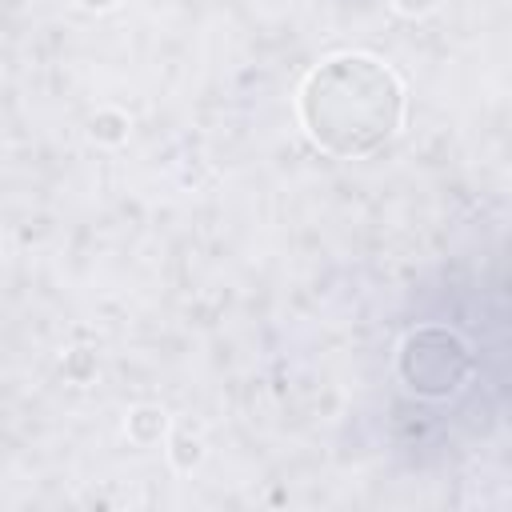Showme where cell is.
I'll list each match as a JSON object with an SVG mask.
<instances>
[{"instance_id":"obj_2","label":"cell","mask_w":512,"mask_h":512,"mask_svg":"<svg viewBox=\"0 0 512 512\" xmlns=\"http://www.w3.org/2000/svg\"><path fill=\"white\" fill-rule=\"evenodd\" d=\"M468 372L472 356L448 328H420L400 344V376L420 396H452L468 380Z\"/></svg>"},{"instance_id":"obj_5","label":"cell","mask_w":512,"mask_h":512,"mask_svg":"<svg viewBox=\"0 0 512 512\" xmlns=\"http://www.w3.org/2000/svg\"><path fill=\"white\" fill-rule=\"evenodd\" d=\"M172 448H168V460H172V468L176 472H192L200 460H204V444H200V436H188V432H172V440H168Z\"/></svg>"},{"instance_id":"obj_1","label":"cell","mask_w":512,"mask_h":512,"mask_svg":"<svg viewBox=\"0 0 512 512\" xmlns=\"http://www.w3.org/2000/svg\"><path fill=\"white\" fill-rule=\"evenodd\" d=\"M296 112L320 152L360 160L400 132L404 84L376 56L336 52L304 76L296 92Z\"/></svg>"},{"instance_id":"obj_4","label":"cell","mask_w":512,"mask_h":512,"mask_svg":"<svg viewBox=\"0 0 512 512\" xmlns=\"http://www.w3.org/2000/svg\"><path fill=\"white\" fill-rule=\"evenodd\" d=\"M92 140H100V144H124L128 140V116L124 112H116V108H104V112H96L92 116Z\"/></svg>"},{"instance_id":"obj_6","label":"cell","mask_w":512,"mask_h":512,"mask_svg":"<svg viewBox=\"0 0 512 512\" xmlns=\"http://www.w3.org/2000/svg\"><path fill=\"white\" fill-rule=\"evenodd\" d=\"M392 8L404 12V16H424V12L436 8V0H392Z\"/></svg>"},{"instance_id":"obj_7","label":"cell","mask_w":512,"mask_h":512,"mask_svg":"<svg viewBox=\"0 0 512 512\" xmlns=\"http://www.w3.org/2000/svg\"><path fill=\"white\" fill-rule=\"evenodd\" d=\"M80 4H84V8H112L116 0H80Z\"/></svg>"},{"instance_id":"obj_3","label":"cell","mask_w":512,"mask_h":512,"mask_svg":"<svg viewBox=\"0 0 512 512\" xmlns=\"http://www.w3.org/2000/svg\"><path fill=\"white\" fill-rule=\"evenodd\" d=\"M124 432H128L132 444L152 448V444L164 440V432H168V416H164V408H156V404H136V408L128 412V420H124Z\"/></svg>"}]
</instances>
